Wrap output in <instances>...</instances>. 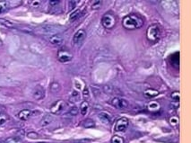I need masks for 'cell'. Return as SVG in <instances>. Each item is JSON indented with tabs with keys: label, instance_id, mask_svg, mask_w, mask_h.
Here are the masks:
<instances>
[{
	"label": "cell",
	"instance_id": "obj_31",
	"mask_svg": "<svg viewBox=\"0 0 191 143\" xmlns=\"http://www.w3.org/2000/svg\"><path fill=\"white\" fill-rule=\"evenodd\" d=\"M59 3H60L59 1H50V5L51 7H55V6L58 5Z\"/></svg>",
	"mask_w": 191,
	"mask_h": 143
},
{
	"label": "cell",
	"instance_id": "obj_25",
	"mask_svg": "<svg viewBox=\"0 0 191 143\" xmlns=\"http://www.w3.org/2000/svg\"><path fill=\"white\" fill-rule=\"evenodd\" d=\"M60 89V86L58 83H52L51 86H50V90L53 92V93H57L58 92Z\"/></svg>",
	"mask_w": 191,
	"mask_h": 143
},
{
	"label": "cell",
	"instance_id": "obj_4",
	"mask_svg": "<svg viewBox=\"0 0 191 143\" xmlns=\"http://www.w3.org/2000/svg\"><path fill=\"white\" fill-rule=\"evenodd\" d=\"M73 55L66 48H61L60 50H58V60L62 62V63H66L72 60Z\"/></svg>",
	"mask_w": 191,
	"mask_h": 143
},
{
	"label": "cell",
	"instance_id": "obj_35",
	"mask_svg": "<svg viewBox=\"0 0 191 143\" xmlns=\"http://www.w3.org/2000/svg\"><path fill=\"white\" fill-rule=\"evenodd\" d=\"M76 143H83V142H76Z\"/></svg>",
	"mask_w": 191,
	"mask_h": 143
},
{
	"label": "cell",
	"instance_id": "obj_6",
	"mask_svg": "<svg viewBox=\"0 0 191 143\" xmlns=\"http://www.w3.org/2000/svg\"><path fill=\"white\" fill-rule=\"evenodd\" d=\"M128 126V120L125 117H122L116 122L115 131H124Z\"/></svg>",
	"mask_w": 191,
	"mask_h": 143
},
{
	"label": "cell",
	"instance_id": "obj_26",
	"mask_svg": "<svg viewBox=\"0 0 191 143\" xmlns=\"http://www.w3.org/2000/svg\"><path fill=\"white\" fill-rule=\"evenodd\" d=\"M102 2V1H93L92 4V9H98L101 7Z\"/></svg>",
	"mask_w": 191,
	"mask_h": 143
},
{
	"label": "cell",
	"instance_id": "obj_28",
	"mask_svg": "<svg viewBox=\"0 0 191 143\" xmlns=\"http://www.w3.org/2000/svg\"><path fill=\"white\" fill-rule=\"evenodd\" d=\"M27 137L30 139H37L38 138V134L36 132H29L27 134Z\"/></svg>",
	"mask_w": 191,
	"mask_h": 143
},
{
	"label": "cell",
	"instance_id": "obj_18",
	"mask_svg": "<svg viewBox=\"0 0 191 143\" xmlns=\"http://www.w3.org/2000/svg\"><path fill=\"white\" fill-rule=\"evenodd\" d=\"M0 23H2L3 25H5L7 28H13L14 26L12 22H10L6 19H4V18H0Z\"/></svg>",
	"mask_w": 191,
	"mask_h": 143
},
{
	"label": "cell",
	"instance_id": "obj_16",
	"mask_svg": "<svg viewBox=\"0 0 191 143\" xmlns=\"http://www.w3.org/2000/svg\"><path fill=\"white\" fill-rule=\"evenodd\" d=\"M9 7V2L7 1H0V14L5 13Z\"/></svg>",
	"mask_w": 191,
	"mask_h": 143
},
{
	"label": "cell",
	"instance_id": "obj_12",
	"mask_svg": "<svg viewBox=\"0 0 191 143\" xmlns=\"http://www.w3.org/2000/svg\"><path fill=\"white\" fill-rule=\"evenodd\" d=\"M159 94V92L154 89H147L144 92V95L146 98H154Z\"/></svg>",
	"mask_w": 191,
	"mask_h": 143
},
{
	"label": "cell",
	"instance_id": "obj_8",
	"mask_svg": "<svg viewBox=\"0 0 191 143\" xmlns=\"http://www.w3.org/2000/svg\"><path fill=\"white\" fill-rule=\"evenodd\" d=\"M85 36H86V33H85V31L84 30H78L76 33H75V35H74V38H73V41L76 43V44H77V43H80V42H82L84 39H85Z\"/></svg>",
	"mask_w": 191,
	"mask_h": 143
},
{
	"label": "cell",
	"instance_id": "obj_20",
	"mask_svg": "<svg viewBox=\"0 0 191 143\" xmlns=\"http://www.w3.org/2000/svg\"><path fill=\"white\" fill-rule=\"evenodd\" d=\"M111 143H125V140L122 137L115 135L111 139Z\"/></svg>",
	"mask_w": 191,
	"mask_h": 143
},
{
	"label": "cell",
	"instance_id": "obj_22",
	"mask_svg": "<svg viewBox=\"0 0 191 143\" xmlns=\"http://www.w3.org/2000/svg\"><path fill=\"white\" fill-rule=\"evenodd\" d=\"M171 97L172 99L173 102H176V103H179V98H180V95H179V91H175L172 94Z\"/></svg>",
	"mask_w": 191,
	"mask_h": 143
},
{
	"label": "cell",
	"instance_id": "obj_2",
	"mask_svg": "<svg viewBox=\"0 0 191 143\" xmlns=\"http://www.w3.org/2000/svg\"><path fill=\"white\" fill-rule=\"evenodd\" d=\"M102 23L104 28L106 29H112L115 27L116 23H117V18L116 15L111 13V12H108L106 13L102 19Z\"/></svg>",
	"mask_w": 191,
	"mask_h": 143
},
{
	"label": "cell",
	"instance_id": "obj_14",
	"mask_svg": "<svg viewBox=\"0 0 191 143\" xmlns=\"http://www.w3.org/2000/svg\"><path fill=\"white\" fill-rule=\"evenodd\" d=\"M51 122H52V116L50 114H46L45 116H43L40 124H41V126H47V125H49Z\"/></svg>",
	"mask_w": 191,
	"mask_h": 143
},
{
	"label": "cell",
	"instance_id": "obj_3",
	"mask_svg": "<svg viewBox=\"0 0 191 143\" xmlns=\"http://www.w3.org/2000/svg\"><path fill=\"white\" fill-rule=\"evenodd\" d=\"M160 28L157 25H152L146 31V37L150 41H156L160 38Z\"/></svg>",
	"mask_w": 191,
	"mask_h": 143
},
{
	"label": "cell",
	"instance_id": "obj_27",
	"mask_svg": "<svg viewBox=\"0 0 191 143\" xmlns=\"http://www.w3.org/2000/svg\"><path fill=\"white\" fill-rule=\"evenodd\" d=\"M69 113L71 114V115H76L77 113H78V108L77 107H76V106H74V107H72L70 109V111H69Z\"/></svg>",
	"mask_w": 191,
	"mask_h": 143
},
{
	"label": "cell",
	"instance_id": "obj_7",
	"mask_svg": "<svg viewBox=\"0 0 191 143\" xmlns=\"http://www.w3.org/2000/svg\"><path fill=\"white\" fill-rule=\"evenodd\" d=\"M111 105L114 107H116L117 109H125V108H128V103L126 100L120 99L118 97L113 98L111 101Z\"/></svg>",
	"mask_w": 191,
	"mask_h": 143
},
{
	"label": "cell",
	"instance_id": "obj_9",
	"mask_svg": "<svg viewBox=\"0 0 191 143\" xmlns=\"http://www.w3.org/2000/svg\"><path fill=\"white\" fill-rule=\"evenodd\" d=\"M44 95H45V91L43 87H41L40 86H37L33 91V97L36 100H40L44 97Z\"/></svg>",
	"mask_w": 191,
	"mask_h": 143
},
{
	"label": "cell",
	"instance_id": "obj_11",
	"mask_svg": "<svg viewBox=\"0 0 191 143\" xmlns=\"http://www.w3.org/2000/svg\"><path fill=\"white\" fill-rule=\"evenodd\" d=\"M50 42L52 45H60L63 42V38L58 34H55L50 38Z\"/></svg>",
	"mask_w": 191,
	"mask_h": 143
},
{
	"label": "cell",
	"instance_id": "obj_29",
	"mask_svg": "<svg viewBox=\"0 0 191 143\" xmlns=\"http://www.w3.org/2000/svg\"><path fill=\"white\" fill-rule=\"evenodd\" d=\"M31 3H32V5L33 7H38L40 5L41 1H32V2H31Z\"/></svg>",
	"mask_w": 191,
	"mask_h": 143
},
{
	"label": "cell",
	"instance_id": "obj_1",
	"mask_svg": "<svg viewBox=\"0 0 191 143\" xmlns=\"http://www.w3.org/2000/svg\"><path fill=\"white\" fill-rule=\"evenodd\" d=\"M122 25L128 30L138 29L144 25V20L137 14H130L124 17L122 21Z\"/></svg>",
	"mask_w": 191,
	"mask_h": 143
},
{
	"label": "cell",
	"instance_id": "obj_15",
	"mask_svg": "<svg viewBox=\"0 0 191 143\" xmlns=\"http://www.w3.org/2000/svg\"><path fill=\"white\" fill-rule=\"evenodd\" d=\"M88 109H89V104H88V102L87 101H84L81 104V105H80V112H81V113L83 115L86 114Z\"/></svg>",
	"mask_w": 191,
	"mask_h": 143
},
{
	"label": "cell",
	"instance_id": "obj_34",
	"mask_svg": "<svg viewBox=\"0 0 191 143\" xmlns=\"http://www.w3.org/2000/svg\"><path fill=\"white\" fill-rule=\"evenodd\" d=\"M38 143H47V142H38Z\"/></svg>",
	"mask_w": 191,
	"mask_h": 143
},
{
	"label": "cell",
	"instance_id": "obj_23",
	"mask_svg": "<svg viewBox=\"0 0 191 143\" xmlns=\"http://www.w3.org/2000/svg\"><path fill=\"white\" fill-rule=\"evenodd\" d=\"M84 128H92V127L95 126V123L92 119H86L84 123Z\"/></svg>",
	"mask_w": 191,
	"mask_h": 143
},
{
	"label": "cell",
	"instance_id": "obj_33",
	"mask_svg": "<svg viewBox=\"0 0 191 143\" xmlns=\"http://www.w3.org/2000/svg\"><path fill=\"white\" fill-rule=\"evenodd\" d=\"M0 45H2V41H1V39H0Z\"/></svg>",
	"mask_w": 191,
	"mask_h": 143
},
{
	"label": "cell",
	"instance_id": "obj_5",
	"mask_svg": "<svg viewBox=\"0 0 191 143\" xmlns=\"http://www.w3.org/2000/svg\"><path fill=\"white\" fill-rule=\"evenodd\" d=\"M66 107V103L63 100L56 101L50 107V112L53 114H60Z\"/></svg>",
	"mask_w": 191,
	"mask_h": 143
},
{
	"label": "cell",
	"instance_id": "obj_32",
	"mask_svg": "<svg viewBox=\"0 0 191 143\" xmlns=\"http://www.w3.org/2000/svg\"><path fill=\"white\" fill-rule=\"evenodd\" d=\"M76 4H77L76 1H70V2H69V6H71V8H74L75 6H76Z\"/></svg>",
	"mask_w": 191,
	"mask_h": 143
},
{
	"label": "cell",
	"instance_id": "obj_13",
	"mask_svg": "<svg viewBox=\"0 0 191 143\" xmlns=\"http://www.w3.org/2000/svg\"><path fill=\"white\" fill-rule=\"evenodd\" d=\"M98 117H99L100 120H101L103 123H105V124H109V123H110V115H109L108 113H99Z\"/></svg>",
	"mask_w": 191,
	"mask_h": 143
},
{
	"label": "cell",
	"instance_id": "obj_30",
	"mask_svg": "<svg viewBox=\"0 0 191 143\" xmlns=\"http://www.w3.org/2000/svg\"><path fill=\"white\" fill-rule=\"evenodd\" d=\"M84 97H89V91H88L87 87H85V89H84Z\"/></svg>",
	"mask_w": 191,
	"mask_h": 143
},
{
	"label": "cell",
	"instance_id": "obj_10",
	"mask_svg": "<svg viewBox=\"0 0 191 143\" xmlns=\"http://www.w3.org/2000/svg\"><path fill=\"white\" fill-rule=\"evenodd\" d=\"M31 115H32V112L28 109H23L18 113V117L22 121H27L31 117Z\"/></svg>",
	"mask_w": 191,
	"mask_h": 143
},
{
	"label": "cell",
	"instance_id": "obj_21",
	"mask_svg": "<svg viewBox=\"0 0 191 143\" xmlns=\"http://www.w3.org/2000/svg\"><path fill=\"white\" fill-rule=\"evenodd\" d=\"M6 143H22V139L16 137H10L6 139Z\"/></svg>",
	"mask_w": 191,
	"mask_h": 143
},
{
	"label": "cell",
	"instance_id": "obj_24",
	"mask_svg": "<svg viewBox=\"0 0 191 143\" xmlns=\"http://www.w3.org/2000/svg\"><path fill=\"white\" fill-rule=\"evenodd\" d=\"M159 107H160V105H159V104H158V103H156V102H152V103H150V104H149V105H148V109H149L150 111H155V110H158V109H159Z\"/></svg>",
	"mask_w": 191,
	"mask_h": 143
},
{
	"label": "cell",
	"instance_id": "obj_17",
	"mask_svg": "<svg viewBox=\"0 0 191 143\" xmlns=\"http://www.w3.org/2000/svg\"><path fill=\"white\" fill-rule=\"evenodd\" d=\"M81 15V11L80 10H76L75 12H73L72 14L70 15V17H69V20L71 22H74L76 21V19H78Z\"/></svg>",
	"mask_w": 191,
	"mask_h": 143
},
{
	"label": "cell",
	"instance_id": "obj_19",
	"mask_svg": "<svg viewBox=\"0 0 191 143\" xmlns=\"http://www.w3.org/2000/svg\"><path fill=\"white\" fill-rule=\"evenodd\" d=\"M8 120H9V117H8V115H7V114L3 113H0V126L4 125V124H5Z\"/></svg>",
	"mask_w": 191,
	"mask_h": 143
}]
</instances>
